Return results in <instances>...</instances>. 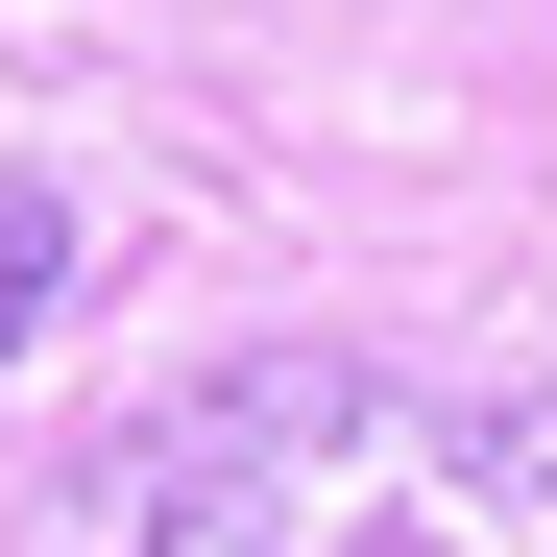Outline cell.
Instances as JSON below:
<instances>
[{
  "label": "cell",
  "instance_id": "obj_1",
  "mask_svg": "<svg viewBox=\"0 0 557 557\" xmlns=\"http://www.w3.org/2000/svg\"><path fill=\"white\" fill-rule=\"evenodd\" d=\"M73 557H557V363H243L98 460Z\"/></svg>",
  "mask_w": 557,
  "mask_h": 557
},
{
  "label": "cell",
  "instance_id": "obj_2",
  "mask_svg": "<svg viewBox=\"0 0 557 557\" xmlns=\"http://www.w3.org/2000/svg\"><path fill=\"white\" fill-rule=\"evenodd\" d=\"M49 292H73V219H49V170H0V363H25Z\"/></svg>",
  "mask_w": 557,
  "mask_h": 557
}]
</instances>
